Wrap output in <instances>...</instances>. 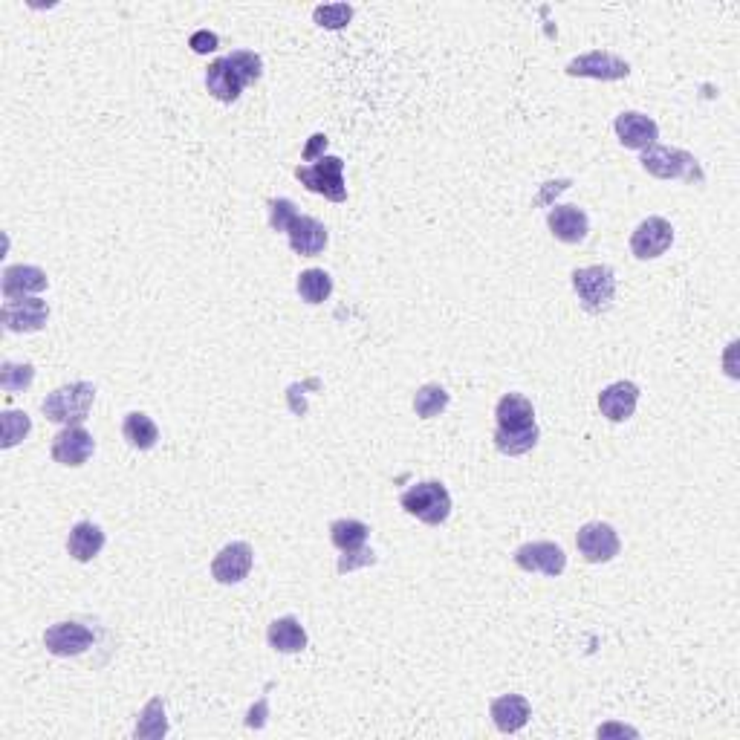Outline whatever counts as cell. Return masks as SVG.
<instances>
[{"instance_id":"1","label":"cell","mask_w":740,"mask_h":740,"mask_svg":"<svg viewBox=\"0 0 740 740\" xmlns=\"http://www.w3.org/2000/svg\"><path fill=\"white\" fill-rule=\"evenodd\" d=\"M96 399V388L90 382H70L55 388L50 397L41 402V411L50 423L81 425L87 420Z\"/></svg>"},{"instance_id":"2","label":"cell","mask_w":740,"mask_h":740,"mask_svg":"<svg viewBox=\"0 0 740 740\" xmlns=\"http://www.w3.org/2000/svg\"><path fill=\"white\" fill-rule=\"evenodd\" d=\"M642 168L657 180H686V183H703V168L683 148L671 145H651L642 151Z\"/></svg>"},{"instance_id":"3","label":"cell","mask_w":740,"mask_h":740,"mask_svg":"<svg viewBox=\"0 0 740 740\" xmlns=\"http://www.w3.org/2000/svg\"><path fill=\"white\" fill-rule=\"evenodd\" d=\"M573 290L579 295V304L584 307V313L602 316V313H608L610 304H613L616 275L605 264L582 266V269L573 272Z\"/></svg>"},{"instance_id":"4","label":"cell","mask_w":740,"mask_h":740,"mask_svg":"<svg viewBox=\"0 0 740 740\" xmlns=\"http://www.w3.org/2000/svg\"><path fill=\"white\" fill-rule=\"evenodd\" d=\"M399 503L408 515L420 518L428 527L446 524V518L451 515V495L440 480H425V483L411 486L408 492H402Z\"/></svg>"},{"instance_id":"5","label":"cell","mask_w":740,"mask_h":740,"mask_svg":"<svg viewBox=\"0 0 740 740\" xmlns=\"http://www.w3.org/2000/svg\"><path fill=\"white\" fill-rule=\"evenodd\" d=\"M295 177L301 185H307L313 194H321L333 203L347 200V185H344V162L339 157H318L313 165H298Z\"/></svg>"},{"instance_id":"6","label":"cell","mask_w":740,"mask_h":740,"mask_svg":"<svg viewBox=\"0 0 740 740\" xmlns=\"http://www.w3.org/2000/svg\"><path fill=\"white\" fill-rule=\"evenodd\" d=\"M628 73H631V64L616 53H608V50L584 53L567 64V76H576V79L622 81L628 79Z\"/></svg>"},{"instance_id":"7","label":"cell","mask_w":740,"mask_h":740,"mask_svg":"<svg viewBox=\"0 0 740 740\" xmlns=\"http://www.w3.org/2000/svg\"><path fill=\"white\" fill-rule=\"evenodd\" d=\"M671 243H674V226L665 217H648L631 235V252L639 261H654L671 249Z\"/></svg>"},{"instance_id":"8","label":"cell","mask_w":740,"mask_h":740,"mask_svg":"<svg viewBox=\"0 0 740 740\" xmlns=\"http://www.w3.org/2000/svg\"><path fill=\"white\" fill-rule=\"evenodd\" d=\"M0 318L6 324L9 333H38L47 327V318H50V307L47 301L27 295V298H15V301H6Z\"/></svg>"},{"instance_id":"9","label":"cell","mask_w":740,"mask_h":740,"mask_svg":"<svg viewBox=\"0 0 740 740\" xmlns=\"http://www.w3.org/2000/svg\"><path fill=\"white\" fill-rule=\"evenodd\" d=\"M576 547L584 555V561L590 564H605L613 561L619 550H622V541L616 535V529L602 521H593V524H584L576 535Z\"/></svg>"},{"instance_id":"10","label":"cell","mask_w":740,"mask_h":740,"mask_svg":"<svg viewBox=\"0 0 740 740\" xmlns=\"http://www.w3.org/2000/svg\"><path fill=\"white\" fill-rule=\"evenodd\" d=\"M515 564L527 573H544V576H561L567 567V555L553 541H532L515 550Z\"/></svg>"},{"instance_id":"11","label":"cell","mask_w":740,"mask_h":740,"mask_svg":"<svg viewBox=\"0 0 740 740\" xmlns=\"http://www.w3.org/2000/svg\"><path fill=\"white\" fill-rule=\"evenodd\" d=\"M93 434L81 425H67L64 431H58L53 437V460L61 466H70V469H79L84 466L90 457H93Z\"/></svg>"},{"instance_id":"12","label":"cell","mask_w":740,"mask_h":740,"mask_svg":"<svg viewBox=\"0 0 740 740\" xmlns=\"http://www.w3.org/2000/svg\"><path fill=\"white\" fill-rule=\"evenodd\" d=\"M252 561H255V553L246 541H232L226 544L220 553L214 555L212 561V576L214 582L220 584H238L249 576L252 570Z\"/></svg>"},{"instance_id":"13","label":"cell","mask_w":740,"mask_h":740,"mask_svg":"<svg viewBox=\"0 0 740 740\" xmlns=\"http://www.w3.org/2000/svg\"><path fill=\"white\" fill-rule=\"evenodd\" d=\"M93 642H96L93 631L79 622H55L53 628H47V634H44V645L55 657H79Z\"/></svg>"},{"instance_id":"14","label":"cell","mask_w":740,"mask_h":740,"mask_svg":"<svg viewBox=\"0 0 740 740\" xmlns=\"http://www.w3.org/2000/svg\"><path fill=\"white\" fill-rule=\"evenodd\" d=\"M613 128H616L619 142L625 148H631V151H645V148L657 145V139H660L657 122L651 116H645V113H636V110L619 113L616 122H613Z\"/></svg>"},{"instance_id":"15","label":"cell","mask_w":740,"mask_h":740,"mask_svg":"<svg viewBox=\"0 0 740 740\" xmlns=\"http://www.w3.org/2000/svg\"><path fill=\"white\" fill-rule=\"evenodd\" d=\"M287 238H290V249L295 255H321L324 252V246H327V226L316 220V217H310V214H298L295 220L290 223V229H287Z\"/></svg>"},{"instance_id":"16","label":"cell","mask_w":740,"mask_h":740,"mask_svg":"<svg viewBox=\"0 0 740 740\" xmlns=\"http://www.w3.org/2000/svg\"><path fill=\"white\" fill-rule=\"evenodd\" d=\"M50 284L47 272L38 269V266H27V264H15L3 269V298L6 301H15V298H27V295H35V292H44Z\"/></svg>"},{"instance_id":"17","label":"cell","mask_w":740,"mask_h":740,"mask_svg":"<svg viewBox=\"0 0 740 740\" xmlns=\"http://www.w3.org/2000/svg\"><path fill=\"white\" fill-rule=\"evenodd\" d=\"M636 402H639V388L634 382L622 379V382L608 385L599 394V411H602V417H608L610 423H625L634 417Z\"/></svg>"},{"instance_id":"18","label":"cell","mask_w":740,"mask_h":740,"mask_svg":"<svg viewBox=\"0 0 740 740\" xmlns=\"http://www.w3.org/2000/svg\"><path fill=\"white\" fill-rule=\"evenodd\" d=\"M547 226H550L555 240L570 243V246L582 243L587 238V232H590V220H587V214L579 206H555V209H550Z\"/></svg>"},{"instance_id":"19","label":"cell","mask_w":740,"mask_h":740,"mask_svg":"<svg viewBox=\"0 0 740 740\" xmlns=\"http://www.w3.org/2000/svg\"><path fill=\"white\" fill-rule=\"evenodd\" d=\"M492 720H495V726L501 729L503 735H515V732H521L524 726L529 723V709L527 697H521V694H503L498 700H492Z\"/></svg>"},{"instance_id":"20","label":"cell","mask_w":740,"mask_h":740,"mask_svg":"<svg viewBox=\"0 0 740 740\" xmlns=\"http://www.w3.org/2000/svg\"><path fill=\"white\" fill-rule=\"evenodd\" d=\"M206 87H209V93H212L217 102L232 105V102H238L246 84L240 81V76L232 70V64L226 58H217V61L209 64V70H206Z\"/></svg>"},{"instance_id":"21","label":"cell","mask_w":740,"mask_h":740,"mask_svg":"<svg viewBox=\"0 0 740 740\" xmlns=\"http://www.w3.org/2000/svg\"><path fill=\"white\" fill-rule=\"evenodd\" d=\"M266 642H269V648H275L281 654H298L307 648V631L295 616H281L269 625Z\"/></svg>"},{"instance_id":"22","label":"cell","mask_w":740,"mask_h":740,"mask_svg":"<svg viewBox=\"0 0 740 740\" xmlns=\"http://www.w3.org/2000/svg\"><path fill=\"white\" fill-rule=\"evenodd\" d=\"M105 547V532L102 527H96L93 521H81L70 529V538H67V553L73 555L76 561H93L96 555L102 553Z\"/></svg>"},{"instance_id":"23","label":"cell","mask_w":740,"mask_h":740,"mask_svg":"<svg viewBox=\"0 0 740 740\" xmlns=\"http://www.w3.org/2000/svg\"><path fill=\"white\" fill-rule=\"evenodd\" d=\"M495 417H498V428H527L535 423V408L521 394H506L495 408Z\"/></svg>"},{"instance_id":"24","label":"cell","mask_w":740,"mask_h":740,"mask_svg":"<svg viewBox=\"0 0 740 740\" xmlns=\"http://www.w3.org/2000/svg\"><path fill=\"white\" fill-rule=\"evenodd\" d=\"M122 434H125V440L131 443L133 449L139 451H151L159 443L157 423H154L148 414H142V411H131V414L125 417Z\"/></svg>"},{"instance_id":"25","label":"cell","mask_w":740,"mask_h":740,"mask_svg":"<svg viewBox=\"0 0 740 740\" xmlns=\"http://www.w3.org/2000/svg\"><path fill=\"white\" fill-rule=\"evenodd\" d=\"M370 527L356 521V518H339L330 524V541L342 550V553H359L365 550V541H368Z\"/></svg>"},{"instance_id":"26","label":"cell","mask_w":740,"mask_h":740,"mask_svg":"<svg viewBox=\"0 0 740 740\" xmlns=\"http://www.w3.org/2000/svg\"><path fill=\"white\" fill-rule=\"evenodd\" d=\"M538 443V425L532 423L527 428H495V446L506 457H518L535 449Z\"/></svg>"},{"instance_id":"27","label":"cell","mask_w":740,"mask_h":740,"mask_svg":"<svg viewBox=\"0 0 740 740\" xmlns=\"http://www.w3.org/2000/svg\"><path fill=\"white\" fill-rule=\"evenodd\" d=\"M298 295L307 301V304H324L333 292V278L324 272V269H307L298 275Z\"/></svg>"},{"instance_id":"28","label":"cell","mask_w":740,"mask_h":740,"mask_svg":"<svg viewBox=\"0 0 740 740\" xmlns=\"http://www.w3.org/2000/svg\"><path fill=\"white\" fill-rule=\"evenodd\" d=\"M449 391L443 388V385H423L417 394H414V411H417V417H423V420H434V417H440L446 408H449Z\"/></svg>"},{"instance_id":"29","label":"cell","mask_w":740,"mask_h":740,"mask_svg":"<svg viewBox=\"0 0 740 740\" xmlns=\"http://www.w3.org/2000/svg\"><path fill=\"white\" fill-rule=\"evenodd\" d=\"M136 738H165L168 735V720H165V703L154 697L145 709H142V717L133 729Z\"/></svg>"},{"instance_id":"30","label":"cell","mask_w":740,"mask_h":740,"mask_svg":"<svg viewBox=\"0 0 740 740\" xmlns=\"http://www.w3.org/2000/svg\"><path fill=\"white\" fill-rule=\"evenodd\" d=\"M35 379V368L32 365H15V362H3L0 365V388L6 394H18L27 391Z\"/></svg>"},{"instance_id":"31","label":"cell","mask_w":740,"mask_h":740,"mask_svg":"<svg viewBox=\"0 0 740 740\" xmlns=\"http://www.w3.org/2000/svg\"><path fill=\"white\" fill-rule=\"evenodd\" d=\"M0 428H3V449H12L18 446L32 428V420L24 411H3V420H0Z\"/></svg>"},{"instance_id":"32","label":"cell","mask_w":740,"mask_h":740,"mask_svg":"<svg viewBox=\"0 0 740 740\" xmlns=\"http://www.w3.org/2000/svg\"><path fill=\"white\" fill-rule=\"evenodd\" d=\"M226 61L232 64V70L238 73L243 84H252V81L261 79L264 73V61L258 53H249V50H235L232 55H226Z\"/></svg>"},{"instance_id":"33","label":"cell","mask_w":740,"mask_h":740,"mask_svg":"<svg viewBox=\"0 0 740 740\" xmlns=\"http://www.w3.org/2000/svg\"><path fill=\"white\" fill-rule=\"evenodd\" d=\"M313 18H316L318 27L342 29V27H347V21L353 18V6H347V3H333V6H316Z\"/></svg>"},{"instance_id":"34","label":"cell","mask_w":740,"mask_h":740,"mask_svg":"<svg viewBox=\"0 0 740 740\" xmlns=\"http://www.w3.org/2000/svg\"><path fill=\"white\" fill-rule=\"evenodd\" d=\"M295 217H298V212H295V203H292V200H287V197L269 200V226H272L275 232H287Z\"/></svg>"},{"instance_id":"35","label":"cell","mask_w":740,"mask_h":740,"mask_svg":"<svg viewBox=\"0 0 740 740\" xmlns=\"http://www.w3.org/2000/svg\"><path fill=\"white\" fill-rule=\"evenodd\" d=\"M376 558L370 550H359V553H344L342 561H339V573H350V570H356V567H368L373 564Z\"/></svg>"},{"instance_id":"36","label":"cell","mask_w":740,"mask_h":740,"mask_svg":"<svg viewBox=\"0 0 740 740\" xmlns=\"http://www.w3.org/2000/svg\"><path fill=\"white\" fill-rule=\"evenodd\" d=\"M191 50H194V53H200V55L212 53V50H217V35H214V32H209V29H200V32H194V35H191Z\"/></svg>"},{"instance_id":"37","label":"cell","mask_w":740,"mask_h":740,"mask_svg":"<svg viewBox=\"0 0 740 740\" xmlns=\"http://www.w3.org/2000/svg\"><path fill=\"white\" fill-rule=\"evenodd\" d=\"M321 148H327V136L324 133H316V136H310V145L304 148V159L310 162V159H316L321 154Z\"/></svg>"},{"instance_id":"38","label":"cell","mask_w":740,"mask_h":740,"mask_svg":"<svg viewBox=\"0 0 740 740\" xmlns=\"http://www.w3.org/2000/svg\"><path fill=\"white\" fill-rule=\"evenodd\" d=\"M264 714H266V700H261V703H258V709H252V712H249V720H246V723H249V726H255V729H261V726H264Z\"/></svg>"}]
</instances>
